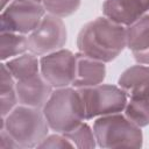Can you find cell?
Listing matches in <instances>:
<instances>
[{"label": "cell", "instance_id": "6da1fadb", "mask_svg": "<svg viewBox=\"0 0 149 149\" xmlns=\"http://www.w3.org/2000/svg\"><path fill=\"white\" fill-rule=\"evenodd\" d=\"M80 54L107 63L115 59L127 47L126 28L108 17H97L80 29L77 37Z\"/></svg>", "mask_w": 149, "mask_h": 149}, {"label": "cell", "instance_id": "7a4b0ae2", "mask_svg": "<svg viewBox=\"0 0 149 149\" xmlns=\"http://www.w3.org/2000/svg\"><path fill=\"white\" fill-rule=\"evenodd\" d=\"M42 111L49 128L61 134L71 132L86 119L84 102L76 87H61L52 91Z\"/></svg>", "mask_w": 149, "mask_h": 149}, {"label": "cell", "instance_id": "3957f363", "mask_svg": "<svg viewBox=\"0 0 149 149\" xmlns=\"http://www.w3.org/2000/svg\"><path fill=\"white\" fill-rule=\"evenodd\" d=\"M1 128H5L21 148H31L37 147L48 135L49 125L43 111L21 105L2 118Z\"/></svg>", "mask_w": 149, "mask_h": 149}, {"label": "cell", "instance_id": "277c9868", "mask_svg": "<svg viewBox=\"0 0 149 149\" xmlns=\"http://www.w3.org/2000/svg\"><path fill=\"white\" fill-rule=\"evenodd\" d=\"M93 132L97 143L102 148H140L143 142L141 128L119 113L99 116Z\"/></svg>", "mask_w": 149, "mask_h": 149}, {"label": "cell", "instance_id": "5b68a950", "mask_svg": "<svg viewBox=\"0 0 149 149\" xmlns=\"http://www.w3.org/2000/svg\"><path fill=\"white\" fill-rule=\"evenodd\" d=\"M85 108L86 119L120 113L128 101L126 92L120 86L99 84L78 88Z\"/></svg>", "mask_w": 149, "mask_h": 149}, {"label": "cell", "instance_id": "8992f818", "mask_svg": "<svg viewBox=\"0 0 149 149\" xmlns=\"http://www.w3.org/2000/svg\"><path fill=\"white\" fill-rule=\"evenodd\" d=\"M66 38V27L62 17L45 13L40 24L28 35V50L36 56H44L62 49Z\"/></svg>", "mask_w": 149, "mask_h": 149}, {"label": "cell", "instance_id": "52a82bcc", "mask_svg": "<svg viewBox=\"0 0 149 149\" xmlns=\"http://www.w3.org/2000/svg\"><path fill=\"white\" fill-rule=\"evenodd\" d=\"M42 3L26 0H13L1 13V31L30 34L45 15Z\"/></svg>", "mask_w": 149, "mask_h": 149}, {"label": "cell", "instance_id": "ba28073f", "mask_svg": "<svg viewBox=\"0 0 149 149\" xmlns=\"http://www.w3.org/2000/svg\"><path fill=\"white\" fill-rule=\"evenodd\" d=\"M76 54L66 49L47 54L40 59L41 74L55 88L72 85L76 77Z\"/></svg>", "mask_w": 149, "mask_h": 149}, {"label": "cell", "instance_id": "9c48e42d", "mask_svg": "<svg viewBox=\"0 0 149 149\" xmlns=\"http://www.w3.org/2000/svg\"><path fill=\"white\" fill-rule=\"evenodd\" d=\"M102 13L119 24L130 26L149 14V0H106Z\"/></svg>", "mask_w": 149, "mask_h": 149}, {"label": "cell", "instance_id": "30bf717a", "mask_svg": "<svg viewBox=\"0 0 149 149\" xmlns=\"http://www.w3.org/2000/svg\"><path fill=\"white\" fill-rule=\"evenodd\" d=\"M15 88L21 105L36 108H43L52 93V86L40 73L27 79L16 80Z\"/></svg>", "mask_w": 149, "mask_h": 149}, {"label": "cell", "instance_id": "8fae6325", "mask_svg": "<svg viewBox=\"0 0 149 149\" xmlns=\"http://www.w3.org/2000/svg\"><path fill=\"white\" fill-rule=\"evenodd\" d=\"M119 86L129 99H139L149 102V65H134L122 72Z\"/></svg>", "mask_w": 149, "mask_h": 149}, {"label": "cell", "instance_id": "7c38bea8", "mask_svg": "<svg viewBox=\"0 0 149 149\" xmlns=\"http://www.w3.org/2000/svg\"><path fill=\"white\" fill-rule=\"evenodd\" d=\"M77 66L76 77L72 86L76 88L91 87L102 83L106 76V66L104 62L87 57L80 52L76 54Z\"/></svg>", "mask_w": 149, "mask_h": 149}, {"label": "cell", "instance_id": "4fadbf2b", "mask_svg": "<svg viewBox=\"0 0 149 149\" xmlns=\"http://www.w3.org/2000/svg\"><path fill=\"white\" fill-rule=\"evenodd\" d=\"M127 47L134 52L149 49V14L126 28Z\"/></svg>", "mask_w": 149, "mask_h": 149}, {"label": "cell", "instance_id": "5bb4252c", "mask_svg": "<svg viewBox=\"0 0 149 149\" xmlns=\"http://www.w3.org/2000/svg\"><path fill=\"white\" fill-rule=\"evenodd\" d=\"M8 70L15 78V80L27 79L31 76H35L40 71V61L34 54H23L12 59H8L6 63Z\"/></svg>", "mask_w": 149, "mask_h": 149}, {"label": "cell", "instance_id": "9a60e30c", "mask_svg": "<svg viewBox=\"0 0 149 149\" xmlns=\"http://www.w3.org/2000/svg\"><path fill=\"white\" fill-rule=\"evenodd\" d=\"M28 50V37L23 34L1 31L0 35V58L1 61L10 59L23 55Z\"/></svg>", "mask_w": 149, "mask_h": 149}, {"label": "cell", "instance_id": "2e32d148", "mask_svg": "<svg viewBox=\"0 0 149 149\" xmlns=\"http://www.w3.org/2000/svg\"><path fill=\"white\" fill-rule=\"evenodd\" d=\"M123 111L125 115L140 128L149 125V102L139 99H129Z\"/></svg>", "mask_w": 149, "mask_h": 149}, {"label": "cell", "instance_id": "e0dca14e", "mask_svg": "<svg viewBox=\"0 0 149 149\" xmlns=\"http://www.w3.org/2000/svg\"><path fill=\"white\" fill-rule=\"evenodd\" d=\"M74 147L77 148H93L95 147V135L94 132L86 123L81 122L74 129L64 134Z\"/></svg>", "mask_w": 149, "mask_h": 149}, {"label": "cell", "instance_id": "ac0fdd59", "mask_svg": "<svg viewBox=\"0 0 149 149\" xmlns=\"http://www.w3.org/2000/svg\"><path fill=\"white\" fill-rule=\"evenodd\" d=\"M42 5L47 13L64 17L73 14L79 8L80 0H43Z\"/></svg>", "mask_w": 149, "mask_h": 149}, {"label": "cell", "instance_id": "d6986e66", "mask_svg": "<svg viewBox=\"0 0 149 149\" xmlns=\"http://www.w3.org/2000/svg\"><path fill=\"white\" fill-rule=\"evenodd\" d=\"M37 147H40V148H62L63 149V148H73L74 146L64 134L57 133V134H52V135H47Z\"/></svg>", "mask_w": 149, "mask_h": 149}, {"label": "cell", "instance_id": "ffe728a7", "mask_svg": "<svg viewBox=\"0 0 149 149\" xmlns=\"http://www.w3.org/2000/svg\"><path fill=\"white\" fill-rule=\"evenodd\" d=\"M19 101L16 88L7 91V92H0V105H1V118H6L16 106V102Z\"/></svg>", "mask_w": 149, "mask_h": 149}, {"label": "cell", "instance_id": "44dd1931", "mask_svg": "<svg viewBox=\"0 0 149 149\" xmlns=\"http://www.w3.org/2000/svg\"><path fill=\"white\" fill-rule=\"evenodd\" d=\"M16 148H21L20 144L12 137V135L5 128H1V132H0V149H16Z\"/></svg>", "mask_w": 149, "mask_h": 149}, {"label": "cell", "instance_id": "7402d4cb", "mask_svg": "<svg viewBox=\"0 0 149 149\" xmlns=\"http://www.w3.org/2000/svg\"><path fill=\"white\" fill-rule=\"evenodd\" d=\"M133 55H134V58L140 64L149 65V49H147L144 51H140V52H134Z\"/></svg>", "mask_w": 149, "mask_h": 149}, {"label": "cell", "instance_id": "603a6c76", "mask_svg": "<svg viewBox=\"0 0 149 149\" xmlns=\"http://www.w3.org/2000/svg\"><path fill=\"white\" fill-rule=\"evenodd\" d=\"M9 3H10V0H1V9L3 10Z\"/></svg>", "mask_w": 149, "mask_h": 149}, {"label": "cell", "instance_id": "cb8c5ba5", "mask_svg": "<svg viewBox=\"0 0 149 149\" xmlns=\"http://www.w3.org/2000/svg\"><path fill=\"white\" fill-rule=\"evenodd\" d=\"M26 1H34V2H38V3H42L43 0H26Z\"/></svg>", "mask_w": 149, "mask_h": 149}]
</instances>
